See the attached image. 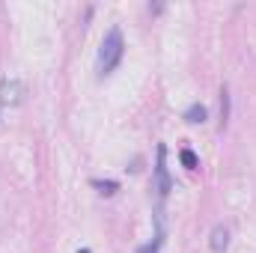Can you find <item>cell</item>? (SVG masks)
I'll return each instance as SVG.
<instances>
[{
  "instance_id": "30bf717a",
  "label": "cell",
  "mask_w": 256,
  "mask_h": 253,
  "mask_svg": "<svg viewBox=\"0 0 256 253\" xmlns=\"http://www.w3.org/2000/svg\"><path fill=\"white\" fill-rule=\"evenodd\" d=\"M78 253H92V250H90V248H80V250H78Z\"/></svg>"
},
{
  "instance_id": "7a4b0ae2",
  "label": "cell",
  "mask_w": 256,
  "mask_h": 253,
  "mask_svg": "<svg viewBox=\"0 0 256 253\" xmlns=\"http://www.w3.org/2000/svg\"><path fill=\"white\" fill-rule=\"evenodd\" d=\"M24 96H27L24 80H18V78H3L0 80V108H15V104L24 102Z\"/></svg>"
},
{
  "instance_id": "9c48e42d",
  "label": "cell",
  "mask_w": 256,
  "mask_h": 253,
  "mask_svg": "<svg viewBox=\"0 0 256 253\" xmlns=\"http://www.w3.org/2000/svg\"><path fill=\"white\" fill-rule=\"evenodd\" d=\"M92 188H98L104 196H114V194L120 190V185H116V182H110V179H108V182H102V179H92Z\"/></svg>"
},
{
  "instance_id": "52a82bcc",
  "label": "cell",
  "mask_w": 256,
  "mask_h": 253,
  "mask_svg": "<svg viewBox=\"0 0 256 253\" xmlns=\"http://www.w3.org/2000/svg\"><path fill=\"white\" fill-rule=\"evenodd\" d=\"M226 122H230V90L224 86L220 90V128H226Z\"/></svg>"
},
{
  "instance_id": "ba28073f",
  "label": "cell",
  "mask_w": 256,
  "mask_h": 253,
  "mask_svg": "<svg viewBox=\"0 0 256 253\" xmlns=\"http://www.w3.org/2000/svg\"><path fill=\"white\" fill-rule=\"evenodd\" d=\"M179 161L185 164V170H196V167H200V158H196L194 149H182V152H179Z\"/></svg>"
},
{
  "instance_id": "6da1fadb",
  "label": "cell",
  "mask_w": 256,
  "mask_h": 253,
  "mask_svg": "<svg viewBox=\"0 0 256 253\" xmlns=\"http://www.w3.org/2000/svg\"><path fill=\"white\" fill-rule=\"evenodd\" d=\"M126 57V39H122V30L120 27H110L98 45V57H96V72L98 78H108L116 72V66L122 63Z\"/></svg>"
},
{
  "instance_id": "8992f818",
  "label": "cell",
  "mask_w": 256,
  "mask_h": 253,
  "mask_svg": "<svg viewBox=\"0 0 256 253\" xmlns=\"http://www.w3.org/2000/svg\"><path fill=\"white\" fill-rule=\"evenodd\" d=\"M161 244H164V230L158 226L155 238H152V242H146V244H140V248H137L134 253H158V250H161Z\"/></svg>"
},
{
  "instance_id": "5b68a950",
  "label": "cell",
  "mask_w": 256,
  "mask_h": 253,
  "mask_svg": "<svg viewBox=\"0 0 256 253\" xmlns=\"http://www.w3.org/2000/svg\"><path fill=\"white\" fill-rule=\"evenodd\" d=\"M208 120V110H206V104H200V102H194L191 108L185 110V122L188 126H202Z\"/></svg>"
},
{
  "instance_id": "3957f363",
  "label": "cell",
  "mask_w": 256,
  "mask_h": 253,
  "mask_svg": "<svg viewBox=\"0 0 256 253\" xmlns=\"http://www.w3.org/2000/svg\"><path fill=\"white\" fill-rule=\"evenodd\" d=\"M155 190L158 196H170L173 190V179H170V170H167V146H158V164H155Z\"/></svg>"
},
{
  "instance_id": "277c9868",
  "label": "cell",
  "mask_w": 256,
  "mask_h": 253,
  "mask_svg": "<svg viewBox=\"0 0 256 253\" xmlns=\"http://www.w3.org/2000/svg\"><path fill=\"white\" fill-rule=\"evenodd\" d=\"M208 248H212V253H226V248H230V230H226L224 224H218V226L212 230Z\"/></svg>"
}]
</instances>
